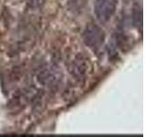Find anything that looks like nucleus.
Wrapping results in <instances>:
<instances>
[{"label":"nucleus","mask_w":146,"mask_h":137,"mask_svg":"<svg viewBox=\"0 0 146 137\" xmlns=\"http://www.w3.org/2000/svg\"><path fill=\"white\" fill-rule=\"evenodd\" d=\"M72 70L74 72V76L75 77H79L80 79L81 77L85 76V72L87 70V65L84 62V59H82L81 58L80 59H76L74 62H73V66H72Z\"/></svg>","instance_id":"3"},{"label":"nucleus","mask_w":146,"mask_h":137,"mask_svg":"<svg viewBox=\"0 0 146 137\" xmlns=\"http://www.w3.org/2000/svg\"><path fill=\"white\" fill-rule=\"evenodd\" d=\"M117 0H95L94 14L99 22L106 24L116 11Z\"/></svg>","instance_id":"1"},{"label":"nucleus","mask_w":146,"mask_h":137,"mask_svg":"<svg viewBox=\"0 0 146 137\" xmlns=\"http://www.w3.org/2000/svg\"><path fill=\"white\" fill-rule=\"evenodd\" d=\"M132 19H133V23L137 27H139V26H143V12H141V9L139 7V5L137 4L133 6Z\"/></svg>","instance_id":"4"},{"label":"nucleus","mask_w":146,"mask_h":137,"mask_svg":"<svg viewBox=\"0 0 146 137\" xmlns=\"http://www.w3.org/2000/svg\"><path fill=\"white\" fill-rule=\"evenodd\" d=\"M105 35L103 30L96 25H90L83 32L84 43L93 51L99 50L104 43Z\"/></svg>","instance_id":"2"}]
</instances>
